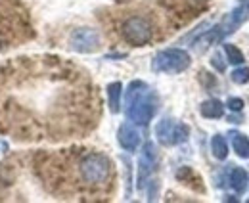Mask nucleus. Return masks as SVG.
I'll list each match as a JSON object with an SVG mask.
<instances>
[{"mask_svg": "<svg viewBox=\"0 0 249 203\" xmlns=\"http://www.w3.org/2000/svg\"><path fill=\"white\" fill-rule=\"evenodd\" d=\"M211 151H213V155H215L217 159H220V161H224V159L228 157V144H226L224 136L215 134V136L211 138Z\"/></svg>", "mask_w": 249, "mask_h": 203, "instance_id": "obj_14", "label": "nucleus"}, {"mask_svg": "<svg viewBox=\"0 0 249 203\" xmlns=\"http://www.w3.org/2000/svg\"><path fill=\"white\" fill-rule=\"evenodd\" d=\"M232 136V146H234V151L242 157V159H249V138L240 134V132H230Z\"/></svg>", "mask_w": 249, "mask_h": 203, "instance_id": "obj_13", "label": "nucleus"}, {"mask_svg": "<svg viewBox=\"0 0 249 203\" xmlns=\"http://www.w3.org/2000/svg\"><path fill=\"white\" fill-rule=\"evenodd\" d=\"M199 111H201V115L207 117V119H218V117L224 115V106H222V102H218V100H205L201 106H199Z\"/></svg>", "mask_w": 249, "mask_h": 203, "instance_id": "obj_11", "label": "nucleus"}, {"mask_svg": "<svg viewBox=\"0 0 249 203\" xmlns=\"http://www.w3.org/2000/svg\"><path fill=\"white\" fill-rule=\"evenodd\" d=\"M157 96L142 81H132L126 90V117L136 125H148L156 115Z\"/></svg>", "mask_w": 249, "mask_h": 203, "instance_id": "obj_1", "label": "nucleus"}, {"mask_svg": "<svg viewBox=\"0 0 249 203\" xmlns=\"http://www.w3.org/2000/svg\"><path fill=\"white\" fill-rule=\"evenodd\" d=\"M188 127L186 125H182V123H177L175 125V134H173V142L175 144H182V142H186L188 140Z\"/></svg>", "mask_w": 249, "mask_h": 203, "instance_id": "obj_17", "label": "nucleus"}, {"mask_svg": "<svg viewBox=\"0 0 249 203\" xmlns=\"http://www.w3.org/2000/svg\"><path fill=\"white\" fill-rule=\"evenodd\" d=\"M224 54L228 58V63H234V65H242L244 63V54L240 48H236L234 44H224Z\"/></svg>", "mask_w": 249, "mask_h": 203, "instance_id": "obj_15", "label": "nucleus"}, {"mask_svg": "<svg viewBox=\"0 0 249 203\" xmlns=\"http://www.w3.org/2000/svg\"><path fill=\"white\" fill-rule=\"evenodd\" d=\"M211 63H213V65L217 67L218 71H224V67H226V65H224V61H220V56H218V54H215V56H213Z\"/></svg>", "mask_w": 249, "mask_h": 203, "instance_id": "obj_19", "label": "nucleus"}, {"mask_svg": "<svg viewBox=\"0 0 249 203\" xmlns=\"http://www.w3.org/2000/svg\"><path fill=\"white\" fill-rule=\"evenodd\" d=\"M175 121L173 119H169V117H165V119H161L159 123H157L156 127V136L157 140H159V144L163 146H173V134H175Z\"/></svg>", "mask_w": 249, "mask_h": 203, "instance_id": "obj_9", "label": "nucleus"}, {"mask_svg": "<svg viewBox=\"0 0 249 203\" xmlns=\"http://www.w3.org/2000/svg\"><path fill=\"white\" fill-rule=\"evenodd\" d=\"M100 46V35L96 29H89V27H81L71 35V48L81 52V54H90L96 52Z\"/></svg>", "mask_w": 249, "mask_h": 203, "instance_id": "obj_5", "label": "nucleus"}, {"mask_svg": "<svg viewBox=\"0 0 249 203\" xmlns=\"http://www.w3.org/2000/svg\"><path fill=\"white\" fill-rule=\"evenodd\" d=\"M117 140H119V144H121L123 149H126V151H136L138 146H140V132L130 123H123L119 127Z\"/></svg>", "mask_w": 249, "mask_h": 203, "instance_id": "obj_8", "label": "nucleus"}, {"mask_svg": "<svg viewBox=\"0 0 249 203\" xmlns=\"http://www.w3.org/2000/svg\"><path fill=\"white\" fill-rule=\"evenodd\" d=\"M123 38L132 46H144L152 40V25L144 18H128L121 27Z\"/></svg>", "mask_w": 249, "mask_h": 203, "instance_id": "obj_4", "label": "nucleus"}, {"mask_svg": "<svg viewBox=\"0 0 249 203\" xmlns=\"http://www.w3.org/2000/svg\"><path fill=\"white\" fill-rule=\"evenodd\" d=\"M196 2H205V0H196Z\"/></svg>", "mask_w": 249, "mask_h": 203, "instance_id": "obj_21", "label": "nucleus"}, {"mask_svg": "<svg viewBox=\"0 0 249 203\" xmlns=\"http://www.w3.org/2000/svg\"><path fill=\"white\" fill-rule=\"evenodd\" d=\"M156 163H157L156 148H154L152 142H148V144H144V151H142L140 161H138V186L140 188H144L146 180L150 178V174L154 173Z\"/></svg>", "mask_w": 249, "mask_h": 203, "instance_id": "obj_6", "label": "nucleus"}, {"mask_svg": "<svg viewBox=\"0 0 249 203\" xmlns=\"http://www.w3.org/2000/svg\"><path fill=\"white\" fill-rule=\"evenodd\" d=\"M248 18H249V2H246L244 6H240V8H236L232 14H228V18H226L220 25H217L218 31H220V35H222V38H224L226 35L234 33L244 21H248Z\"/></svg>", "mask_w": 249, "mask_h": 203, "instance_id": "obj_7", "label": "nucleus"}, {"mask_svg": "<svg viewBox=\"0 0 249 203\" xmlns=\"http://www.w3.org/2000/svg\"><path fill=\"white\" fill-rule=\"evenodd\" d=\"M121 96H123V85L121 83H111L107 87V102H109L111 113L121 111Z\"/></svg>", "mask_w": 249, "mask_h": 203, "instance_id": "obj_10", "label": "nucleus"}, {"mask_svg": "<svg viewBox=\"0 0 249 203\" xmlns=\"http://www.w3.org/2000/svg\"><path fill=\"white\" fill-rule=\"evenodd\" d=\"M248 182H249V174L246 169H242V167L232 169V173H230V184H232V188H234L238 194L246 192Z\"/></svg>", "mask_w": 249, "mask_h": 203, "instance_id": "obj_12", "label": "nucleus"}, {"mask_svg": "<svg viewBox=\"0 0 249 203\" xmlns=\"http://www.w3.org/2000/svg\"><path fill=\"white\" fill-rule=\"evenodd\" d=\"M230 79L236 85H248L249 83V67H238L230 73Z\"/></svg>", "mask_w": 249, "mask_h": 203, "instance_id": "obj_16", "label": "nucleus"}, {"mask_svg": "<svg viewBox=\"0 0 249 203\" xmlns=\"http://www.w3.org/2000/svg\"><path fill=\"white\" fill-rule=\"evenodd\" d=\"M81 176L89 184H104L109 178L111 163L102 153H90L81 161Z\"/></svg>", "mask_w": 249, "mask_h": 203, "instance_id": "obj_3", "label": "nucleus"}, {"mask_svg": "<svg viewBox=\"0 0 249 203\" xmlns=\"http://www.w3.org/2000/svg\"><path fill=\"white\" fill-rule=\"evenodd\" d=\"M115 2H119V4H126V2H132V0H115Z\"/></svg>", "mask_w": 249, "mask_h": 203, "instance_id": "obj_20", "label": "nucleus"}, {"mask_svg": "<svg viewBox=\"0 0 249 203\" xmlns=\"http://www.w3.org/2000/svg\"><path fill=\"white\" fill-rule=\"evenodd\" d=\"M226 106H228V110H232V111H242L246 104H244V100H242V98H230Z\"/></svg>", "mask_w": 249, "mask_h": 203, "instance_id": "obj_18", "label": "nucleus"}, {"mask_svg": "<svg viewBox=\"0 0 249 203\" xmlns=\"http://www.w3.org/2000/svg\"><path fill=\"white\" fill-rule=\"evenodd\" d=\"M190 54L182 48H165L152 59V69L156 73H182L190 67Z\"/></svg>", "mask_w": 249, "mask_h": 203, "instance_id": "obj_2", "label": "nucleus"}]
</instances>
